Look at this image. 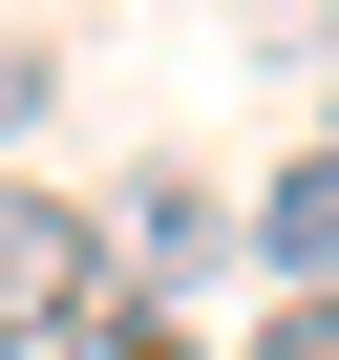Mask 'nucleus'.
Returning <instances> with one entry per match:
<instances>
[{
    "label": "nucleus",
    "mask_w": 339,
    "mask_h": 360,
    "mask_svg": "<svg viewBox=\"0 0 339 360\" xmlns=\"http://www.w3.org/2000/svg\"><path fill=\"white\" fill-rule=\"evenodd\" d=\"M255 255H276L297 297H339V127H318V148L276 169V191H255Z\"/></svg>",
    "instance_id": "2"
},
{
    "label": "nucleus",
    "mask_w": 339,
    "mask_h": 360,
    "mask_svg": "<svg viewBox=\"0 0 339 360\" xmlns=\"http://www.w3.org/2000/svg\"><path fill=\"white\" fill-rule=\"evenodd\" d=\"M85 297H106V233H85L64 191H22V169H0V360H43Z\"/></svg>",
    "instance_id": "1"
},
{
    "label": "nucleus",
    "mask_w": 339,
    "mask_h": 360,
    "mask_svg": "<svg viewBox=\"0 0 339 360\" xmlns=\"http://www.w3.org/2000/svg\"><path fill=\"white\" fill-rule=\"evenodd\" d=\"M255 360H339V297H276V339Z\"/></svg>",
    "instance_id": "4"
},
{
    "label": "nucleus",
    "mask_w": 339,
    "mask_h": 360,
    "mask_svg": "<svg viewBox=\"0 0 339 360\" xmlns=\"http://www.w3.org/2000/svg\"><path fill=\"white\" fill-rule=\"evenodd\" d=\"M43 360H191V339H170V297H127V276H106V297H85Z\"/></svg>",
    "instance_id": "3"
},
{
    "label": "nucleus",
    "mask_w": 339,
    "mask_h": 360,
    "mask_svg": "<svg viewBox=\"0 0 339 360\" xmlns=\"http://www.w3.org/2000/svg\"><path fill=\"white\" fill-rule=\"evenodd\" d=\"M22 127H43V64H0V148H22Z\"/></svg>",
    "instance_id": "5"
}]
</instances>
